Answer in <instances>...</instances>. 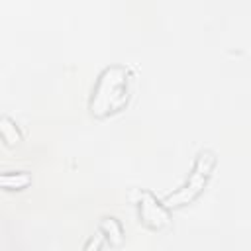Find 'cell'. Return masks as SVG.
<instances>
[{
  "instance_id": "1",
  "label": "cell",
  "mask_w": 251,
  "mask_h": 251,
  "mask_svg": "<svg viewBox=\"0 0 251 251\" xmlns=\"http://www.w3.org/2000/svg\"><path fill=\"white\" fill-rule=\"evenodd\" d=\"M129 100V73L124 65L106 67L92 90L90 112L98 118L120 112Z\"/></svg>"
},
{
  "instance_id": "2",
  "label": "cell",
  "mask_w": 251,
  "mask_h": 251,
  "mask_svg": "<svg viewBox=\"0 0 251 251\" xmlns=\"http://www.w3.org/2000/svg\"><path fill=\"white\" fill-rule=\"evenodd\" d=\"M216 167V157L212 151H200L196 161H194V167L188 175V178L184 180L182 186H178L175 192L167 194L165 196V204L167 206H182V204H188L192 202L206 186L212 171Z\"/></svg>"
},
{
  "instance_id": "3",
  "label": "cell",
  "mask_w": 251,
  "mask_h": 251,
  "mask_svg": "<svg viewBox=\"0 0 251 251\" xmlns=\"http://www.w3.org/2000/svg\"><path fill=\"white\" fill-rule=\"evenodd\" d=\"M137 206H139V216H141L143 224L153 227V229L165 227L171 220L169 210L165 208V204H161L149 190H139Z\"/></svg>"
},
{
  "instance_id": "4",
  "label": "cell",
  "mask_w": 251,
  "mask_h": 251,
  "mask_svg": "<svg viewBox=\"0 0 251 251\" xmlns=\"http://www.w3.org/2000/svg\"><path fill=\"white\" fill-rule=\"evenodd\" d=\"M100 231L108 237V241H110L112 245H120V243L124 241V229H122L120 222H118L116 218H112V216L102 220V224H100Z\"/></svg>"
},
{
  "instance_id": "5",
  "label": "cell",
  "mask_w": 251,
  "mask_h": 251,
  "mask_svg": "<svg viewBox=\"0 0 251 251\" xmlns=\"http://www.w3.org/2000/svg\"><path fill=\"white\" fill-rule=\"evenodd\" d=\"M0 182L4 188H25L31 182V176L25 171H16V173L8 171V173H2Z\"/></svg>"
},
{
  "instance_id": "6",
  "label": "cell",
  "mask_w": 251,
  "mask_h": 251,
  "mask_svg": "<svg viewBox=\"0 0 251 251\" xmlns=\"http://www.w3.org/2000/svg\"><path fill=\"white\" fill-rule=\"evenodd\" d=\"M0 133H2V139H4L8 145H14V143H18V141L22 139V135H20L16 124H14L8 116H2V120H0Z\"/></svg>"
},
{
  "instance_id": "7",
  "label": "cell",
  "mask_w": 251,
  "mask_h": 251,
  "mask_svg": "<svg viewBox=\"0 0 251 251\" xmlns=\"http://www.w3.org/2000/svg\"><path fill=\"white\" fill-rule=\"evenodd\" d=\"M100 243H102V235H94V237L88 239L84 251H98V249H100Z\"/></svg>"
}]
</instances>
